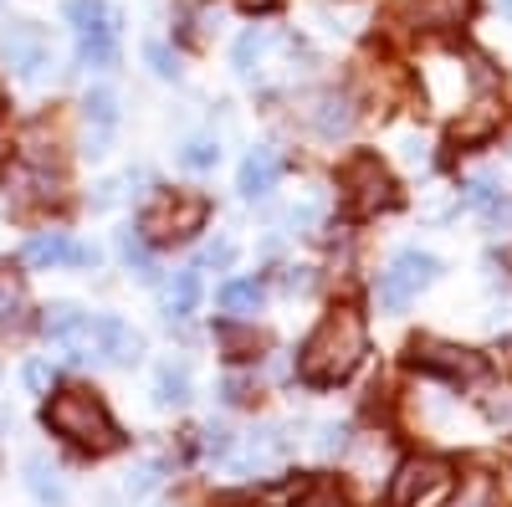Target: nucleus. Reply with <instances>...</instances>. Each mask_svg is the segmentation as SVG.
Here are the masks:
<instances>
[{"instance_id":"nucleus-11","label":"nucleus","mask_w":512,"mask_h":507,"mask_svg":"<svg viewBox=\"0 0 512 507\" xmlns=\"http://www.w3.org/2000/svg\"><path fill=\"white\" fill-rule=\"evenodd\" d=\"M472 0H400V16H410L420 31H451L466 21Z\"/></svg>"},{"instance_id":"nucleus-34","label":"nucleus","mask_w":512,"mask_h":507,"mask_svg":"<svg viewBox=\"0 0 512 507\" xmlns=\"http://www.w3.org/2000/svg\"><path fill=\"white\" fill-rule=\"evenodd\" d=\"M205 451H216V456H226V451H231V436H226L221 426H210V431H205Z\"/></svg>"},{"instance_id":"nucleus-12","label":"nucleus","mask_w":512,"mask_h":507,"mask_svg":"<svg viewBox=\"0 0 512 507\" xmlns=\"http://www.w3.org/2000/svg\"><path fill=\"white\" fill-rule=\"evenodd\" d=\"M98 354L113 359V364H139L144 354V338L128 328L123 318H98Z\"/></svg>"},{"instance_id":"nucleus-22","label":"nucleus","mask_w":512,"mask_h":507,"mask_svg":"<svg viewBox=\"0 0 512 507\" xmlns=\"http://www.w3.org/2000/svg\"><path fill=\"white\" fill-rule=\"evenodd\" d=\"M21 313H26V287L11 272H0V328H16Z\"/></svg>"},{"instance_id":"nucleus-6","label":"nucleus","mask_w":512,"mask_h":507,"mask_svg":"<svg viewBox=\"0 0 512 507\" xmlns=\"http://www.w3.org/2000/svg\"><path fill=\"white\" fill-rule=\"evenodd\" d=\"M441 277V262L431 257V251H400V257L390 262V272L379 277V308L384 313H400L420 287H431Z\"/></svg>"},{"instance_id":"nucleus-28","label":"nucleus","mask_w":512,"mask_h":507,"mask_svg":"<svg viewBox=\"0 0 512 507\" xmlns=\"http://www.w3.org/2000/svg\"><path fill=\"white\" fill-rule=\"evenodd\" d=\"M159 482H164V461H144V467L128 477V492H134V497H149Z\"/></svg>"},{"instance_id":"nucleus-17","label":"nucleus","mask_w":512,"mask_h":507,"mask_svg":"<svg viewBox=\"0 0 512 507\" xmlns=\"http://www.w3.org/2000/svg\"><path fill=\"white\" fill-rule=\"evenodd\" d=\"M21 257H26V267H62V262H72V241H67L62 231H52V236H31Z\"/></svg>"},{"instance_id":"nucleus-3","label":"nucleus","mask_w":512,"mask_h":507,"mask_svg":"<svg viewBox=\"0 0 512 507\" xmlns=\"http://www.w3.org/2000/svg\"><path fill=\"white\" fill-rule=\"evenodd\" d=\"M338 190H344V210L354 221H369V216H379V210L400 205V185L390 180V169H384L374 154L349 159L344 175H338Z\"/></svg>"},{"instance_id":"nucleus-5","label":"nucleus","mask_w":512,"mask_h":507,"mask_svg":"<svg viewBox=\"0 0 512 507\" xmlns=\"http://www.w3.org/2000/svg\"><path fill=\"white\" fill-rule=\"evenodd\" d=\"M205 216H210V200H205V195L164 190V195L149 200V210L139 216V231H144L154 246H169V241H185V236L205 231Z\"/></svg>"},{"instance_id":"nucleus-19","label":"nucleus","mask_w":512,"mask_h":507,"mask_svg":"<svg viewBox=\"0 0 512 507\" xmlns=\"http://www.w3.org/2000/svg\"><path fill=\"white\" fill-rule=\"evenodd\" d=\"M154 395H159V405H185L190 400V369L185 364H159V374H154Z\"/></svg>"},{"instance_id":"nucleus-10","label":"nucleus","mask_w":512,"mask_h":507,"mask_svg":"<svg viewBox=\"0 0 512 507\" xmlns=\"http://www.w3.org/2000/svg\"><path fill=\"white\" fill-rule=\"evenodd\" d=\"M277 180H282V154H272V149H251V154L241 159V180H236V190H241L246 200H262V195L277 190Z\"/></svg>"},{"instance_id":"nucleus-36","label":"nucleus","mask_w":512,"mask_h":507,"mask_svg":"<svg viewBox=\"0 0 512 507\" xmlns=\"http://www.w3.org/2000/svg\"><path fill=\"white\" fill-rule=\"evenodd\" d=\"M241 11H251V16H262V11H272V6H282V0H236Z\"/></svg>"},{"instance_id":"nucleus-15","label":"nucleus","mask_w":512,"mask_h":507,"mask_svg":"<svg viewBox=\"0 0 512 507\" xmlns=\"http://www.w3.org/2000/svg\"><path fill=\"white\" fill-rule=\"evenodd\" d=\"M497 123H502V108H497L492 98H482V103L451 129V139H456V144H482V139H492Z\"/></svg>"},{"instance_id":"nucleus-35","label":"nucleus","mask_w":512,"mask_h":507,"mask_svg":"<svg viewBox=\"0 0 512 507\" xmlns=\"http://www.w3.org/2000/svg\"><path fill=\"white\" fill-rule=\"evenodd\" d=\"M226 400H231V405H241V400H251V385H246V379H241V374H231V379H226Z\"/></svg>"},{"instance_id":"nucleus-4","label":"nucleus","mask_w":512,"mask_h":507,"mask_svg":"<svg viewBox=\"0 0 512 507\" xmlns=\"http://www.w3.org/2000/svg\"><path fill=\"white\" fill-rule=\"evenodd\" d=\"M456 487V467L441 456H410L390 477V507H446Z\"/></svg>"},{"instance_id":"nucleus-30","label":"nucleus","mask_w":512,"mask_h":507,"mask_svg":"<svg viewBox=\"0 0 512 507\" xmlns=\"http://www.w3.org/2000/svg\"><path fill=\"white\" fill-rule=\"evenodd\" d=\"M231 262H236V246H231V241H216V246H205V251H200V262H195V267H200V272H205V267H216V272H221V267H231Z\"/></svg>"},{"instance_id":"nucleus-8","label":"nucleus","mask_w":512,"mask_h":507,"mask_svg":"<svg viewBox=\"0 0 512 507\" xmlns=\"http://www.w3.org/2000/svg\"><path fill=\"white\" fill-rule=\"evenodd\" d=\"M41 328H47V338H52V344H62L72 359H93L98 354V318L77 313L72 303H57Z\"/></svg>"},{"instance_id":"nucleus-27","label":"nucleus","mask_w":512,"mask_h":507,"mask_svg":"<svg viewBox=\"0 0 512 507\" xmlns=\"http://www.w3.org/2000/svg\"><path fill=\"white\" fill-rule=\"evenodd\" d=\"M180 159H185L190 169H210V164H216V159H221V144H216V139H190Z\"/></svg>"},{"instance_id":"nucleus-23","label":"nucleus","mask_w":512,"mask_h":507,"mask_svg":"<svg viewBox=\"0 0 512 507\" xmlns=\"http://www.w3.org/2000/svg\"><path fill=\"white\" fill-rule=\"evenodd\" d=\"M195 303H200V267H190V272L175 277V292H169V313H175V318H190Z\"/></svg>"},{"instance_id":"nucleus-18","label":"nucleus","mask_w":512,"mask_h":507,"mask_svg":"<svg viewBox=\"0 0 512 507\" xmlns=\"http://www.w3.org/2000/svg\"><path fill=\"white\" fill-rule=\"evenodd\" d=\"M216 344L226 349V359H256L267 349V338L256 333V328H241V323H221L216 328Z\"/></svg>"},{"instance_id":"nucleus-21","label":"nucleus","mask_w":512,"mask_h":507,"mask_svg":"<svg viewBox=\"0 0 512 507\" xmlns=\"http://www.w3.org/2000/svg\"><path fill=\"white\" fill-rule=\"evenodd\" d=\"M26 482H31V492H36L41 502H47V507H62V502H67V492H62L57 472H52L41 456H31V461H26Z\"/></svg>"},{"instance_id":"nucleus-2","label":"nucleus","mask_w":512,"mask_h":507,"mask_svg":"<svg viewBox=\"0 0 512 507\" xmlns=\"http://www.w3.org/2000/svg\"><path fill=\"white\" fill-rule=\"evenodd\" d=\"M41 420H47V431H57L62 441L93 451V456H103V451H113L123 441L118 426H113V415H108V405L93 390H57L47 400V410H41Z\"/></svg>"},{"instance_id":"nucleus-24","label":"nucleus","mask_w":512,"mask_h":507,"mask_svg":"<svg viewBox=\"0 0 512 507\" xmlns=\"http://www.w3.org/2000/svg\"><path fill=\"white\" fill-rule=\"evenodd\" d=\"M82 113H88V123H93V129H98V139L113 129V123H118V98L113 93H88V103H82Z\"/></svg>"},{"instance_id":"nucleus-9","label":"nucleus","mask_w":512,"mask_h":507,"mask_svg":"<svg viewBox=\"0 0 512 507\" xmlns=\"http://www.w3.org/2000/svg\"><path fill=\"white\" fill-rule=\"evenodd\" d=\"M0 62H11L16 72H36L41 62H47V31H41L36 21H11L6 36H0Z\"/></svg>"},{"instance_id":"nucleus-33","label":"nucleus","mask_w":512,"mask_h":507,"mask_svg":"<svg viewBox=\"0 0 512 507\" xmlns=\"http://www.w3.org/2000/svg\"><path fill=\"white\" fill-rule=\"evenodd\" d=\"M318 446H323L328 456L344 451V446H349V431H344V426H323V441H318Z\"/></svg>"},{"instance_id":"nucleus-7","label":"nucleus","mask_w":512,"mask_h":507,"mask_svg":"<svg viewBox=\"0 0 512 507\" xmlns=\"http://www.w3.org/2000/svg\"><path fill=\"white\" fill-rule=\"evenodd\" d=\"M410 364L425 369V374L451 379V385H461V379H482V374H487V359H482L477 349L446 344V338H415V344H410Z\"/></svg>"},{"instance_id":"nucleus-37","label":"nucleus","mask_w":512,"mask_h":507,"mask_svg":"<svg viewBox=\"0 0 512 507\" xmlns=\"http://www.w3.org/2000/svg\"><path fill=\"white\" fill-rule=\"evenodd\" d=\"M308 507H338V502H333V497H328V492H318V497H313V502H308Z\"/></svg>"},{"instance_id":"nucleus-14","label":"nucleus","mask_w":512,"mask_h":507,"mask_svg":"<svg viewBox=\"0 0 512 507\" xmlns=\"http://www.w3.org/2000/svg\"><path fill=\"white\" fill-rule=\"evenodd\" d=\"M308 123H313L323 139H338V134H349V129H354V103H349V98H338V93H323V98L308 108Z\"/></svg>"},{"instance_id":"nucleus-25","label":"nucleus","mask_w":512,"mask_h":507,"mask_svg":"<svg viewBox=\"0 0 512 507\" xmlns=\"http://www.w3.org/2000/svg\"><path fill=\"white\" fill-rule=\"evenodd\" d=\"M77 57L88 62V67H113L118 62V36H82Z\"/></svg>"},{"instance_id":"nucleus-29","label":"nucleus","mask_w":512,"mask_h":507,"mask_svg":"<svg viewBox=\"0 0 512 507\" xmlns=\"http://www.w3.org/2000/svg\"><path fill=\"white\" fill-rule=\"evenodd\" d=\"M144 57H149V67H154L159 77H180V57L169 52L164 41H149V47H144Z\"/></svg>"},{"instance_id":"nucleus-32","label":"nucleus","mask_w":512,"mask_h":507,"mask_svg":"<svg viewBox=\"0 0 512 507\" xmlns=\"http://www.w3.org/2000/svg\"><path fill=\"white\" fill-rule=\"evenodd\" d=\"M482 405H487V415H492V420H512V390H492Z\"/></svg>"},{"instance_id":"nucleus-20","label":"nucleus","mask_w":512,"mask_h":507,"mask_svg":"<svg viewBox=\"0 0 512 507\" xmlns=\"http://www.w3.org/2000/svg\"><path fill=\"white\" fill-rule=\"evenodd\" d=\"M262 298H267L262 282H251V277H236V282H226V287H221V308H226V313H236V318L256 313V308H262Z\"/></svg>"},{"instance_id":"nucleus-26","label":"nucleus","mask_w":512,"mask_h":507,"mask_svg":"<svg viewBox=\"0 0 512 507\" xmlns=\"http://www.w3.org/2000/svg\"><path fill=\"white\" fill-rule=\"evenodd\" d=\"M472 210H492L497 200H502V185L497 180H487V175H477V180H466V195H461Z\"/></svg>"},{"instance_id":"nucleus-31","label":"nucleus","mask_w":512,"mask_h":507,"mask_svg":"<svg viewBox=\"0 0 512 507\" xmlns=\"http://www.w3.org/2000/svg\"><path fill=\"white\" fill-rule=\"evenodd\" d=\"M26 385H31L36 395H52V364L31 359V364H26Z\"/></svg>"},{"instance_id":"nucleus-38","label":"nucleus","mask_w":512,"mask_h":507,"mask_svg":"<svg viewBox=\"0 0 512 507\" xmlns=\"http://www.w3.org/2000/svg\"><path fill=\"white\" fill-rule=\"evenodd\" d=\"M6 149H11V139H6V134H0V159H6Z\"/></svg>"},{"instance_id":"nucleus-13","label":"nucleus","mask_w":512,"mask_h":507,"mask_svg":"<svg viewBox=\"0 0 512 507\" xmlns=\"http://www.w3.org/2000/svg\"><path fill=\"white\" fill-rule=\"evenodd\" d=\"M67 21L77 26V36H118L123 16L108 0H67Z\"/></svg>"},{"instance_id":"nucleus-39","label":"nucleus","mask_w":512,"mask_h":507,"mask_svg":"<svg viewBox=\"0 0 512 507\" xmlns=\"http://www.w3.org/2000/svg\"><path fill=\"white\" fill-rule=\"evenodd\" d=\"M497 6H502V11H512V0H497Z\"/></svg>"},{"instance_id":"nucleus-1","label":"nucleus","mask_w":512,"mask_h":507,"mask_svg":"<svg viewBox=\"0 0 512 507\" xmlns=\"http://www.w3.org/2000/svg\"><path fill=\"white\" fill-rule=\"evenodd\" d=\"M364 349H369V328H364V313L338 303L328 308V318L308 333L303 354H297V374L308 379V385H338V379H349L359 364H364Z\"/></svg>"},{"instance_id":"nucleus-16","label":"nucleus","mask_w":512,"mask_h":507,"mask_svg":"<svg viewBox=\"0 0 512 507\" xmlns=\"http://www.w3.org/2000/svg\"><path fill=\"white\" fill-rule=\"evenodd\" d=\"M446 507H502V497H497V482H492V472H466V477H461V492L451 487Z\"/></svg>"}]
</instances>
